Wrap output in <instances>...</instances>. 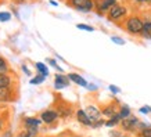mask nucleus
I'll return each instance as SVG.
<instances>
[{"instance_id":"1","label":"nucleus","mask_w":151,"mask_h":137,"mask_svg":"<svg viewBox=\"0 0 151 137\" xmlns=\"http://www.w3.org/2000/svg\"><path fill=\"white\" fill-rule=\"evenodd\" d=\"M143 21L140 17L137 15H130L126 18L125 21V29H126V32H129L130 35H142V31H143Z\"/></svg>"},{"instance_id":"2","label":"nucleus","mask_w":151,"mask_h":137,"mask_svg":"<svg viewBox=\"0 0 151 137\" xmlns=\"http://www.w3.org/2000/svg\"><path fill=\"white\" fill-rule=\"evenodd\" d=\"M128 15V9L125 6H121V4H115L114 7H111L107 17L110 21H114V22H119L121 19H124L125 17Z\"/></svg>"},{"instance_id":"3","label":"nucleus","mask_w":151,"mask_h":137,"mask_svg":"<svg viewBox=\"0 0 151 137\" xmlns=\"http://www.w3.org/2000/svg\"><path fill=\"white\" fill-rule=\"evenodd\" d=\"M71 4L73 9L79 10V11H85V13L93 10V7H94L93 0H71Z\"/></svg>"},{"instance_id":"4","label":"nucleus","mask_w":151,"mask_h":137,"mask_svg":"<svg viewBox=\"0 0 151 137\" xmlns=\"http://www.w3.org/2000/svg\"><path fill=\"white\" fill-rule=\"evenodd\" d=\"M137 125H139V119L136 118V116H133V115H130L129 118L121 121V126H122V129H124V130H128V132L134 130V129L137 128Z\"/></svg>"},{"instance_id":"5","label":"nucleus","mask_w":151,"mask_h":137,"mask_svg":"<svg viewBox=\"0 0 151 137\" xmlns=\"http://www.w3.org/2000/svg\"><path fill=\"white\" fill-rule=\"evenodd\" d=\"M115 4H116V0H99L94 6L97 7L99 14H100V15H103V13H105V11H110V9H111V7H114Z\"/></svg>"},{"instance_id":"6","label":"nucleus","mask_w":151,"mask_h":137,"mask_svg":"<svg viewBox=\"0 0 151 137\" xmlns=\"http://www.w3.org/2000/svg\"><path fill=\"white\" fill-rule=\"evenodd\" d=\"M86 114H87V116L90 118V121H92L93 123L94 122H97V121H100L101 119V111L97 108V107H94V105H89V107H86Z\"/></svg>"},{"instance_id":"7","label":"nucleus","mask_w":151,"mask_h":137,"mask_svg":"<svg viewBox=\"0 0 151 137\" xmlns=\"http://www.w3.org/2000/svg\"><path fill=\"white\" fill-rule=\"evenodd\" d=\"M42 121L45 122V123H53L55 119L60 116V114L57 111H53V110H47V111H43L42 112Z\"/></svg>"},{"instance_id":"8","label":"nucleus","mask_w":151,"mask_h":137,"mask_svg":"<svg viewBox=\"0 0 151 137\" xmlns=\"http://www.w3.org/2000/svg\"><path fill=\"white\" fill-rule=\"evenodd\" d=\"M68 85H69L68 76H65V75H63V73H57V75H55L54 87L57 89V90H60V89H64V87H67Z\"/></svg>"},{"instance_id":"9","label":"nucleus","mask_w":151,"mask_h":137,"mask_svg":"<svg viewBox=\"0 0 151 137\" xmlns=\"http://www.w3.org/2000/svg\"><path fill=\"white\" fill-rule=\"evenodd\" d=\"M76 119H78L79 123L85 125V126H92V125H93V122L90 121V118L87 116L86 111H83V110H78V111H76Z\"/></svg>"},{"instance_id":"10","label":"nucleus","mask_w":151,"mask_h":137,"mask_svg":"<svg viewBox=\"0 0 151 137\" xmlns=\"http://www.w3.org/2000/svg\"><path fill=\"white\" fill-rule=\"evenodd\" d=\"M68 79L69 80H72L73 83H76V85H79V86H83V87H87V80L83 76H81L79 73H75V72H71L68 73Z\"/></svg>"},{"instance_id":"11","label":"nucleus","mask_w":151,"mask_h":137,"mask_svg":"<svg viewBox=\"0 0 151 137\" xmlns=\"http://www.w3.org/2000/svg\"><path fill=\"white\" fill-rule=\"evenodd\" d=\"M142 36L144 37V39H150L151 40V19H146V21H144Z\"/></svg>"},{"instance_id":"12","label":"nucleus","mask_w":151,"mask_h":137,"mask_svg":"<svg viewBox=\"0 0 151 137\" xmlns=\"http://www.w3.org/2000/svg\"><path fill=\"white\" fill-rule=\"evenodd\" d=\"M101 114L104 115V116H107V118H112L114 115L118 114V111L115 110L114 105H108V107H104V108H103Z\"/></svg>"},{"instance_id":"13","label":"nucleus","mask_w":151,"mask_h":137,"mask_svg":"<svg viewBox=\"0 0 151 137\" xmlns=\"http://www.w3.org/2000/svg\"><path fill=\"white\" fill-rule=\"evenodd\" d=\"M118 115H119V118H121V119L129 118V116L132 115V112H130V108H129L128 105H122V107H121V110L118 111Z\"/></svg>"},{"instance_id":"14","label":"nucleus","mask_w":151,"mask_h":137,"mask_svg":"<svg viewBox=\"0 0 151 137\" xmlns=\"http://www.w3.org/2000/svg\"><path fill=\"white\" fill-rule=\"evenodd\" d=\"M25 125H27V128H37L39 125H40V119H37V118H25Z\"/></svg>"},{"instance_id":"15","label":"nucleus","mask_w":151,"mask_h":137,"mask_svg":"<svg viewBox=\"0 0 151 137\" xmlns=\"http://www.w3.org/2000/svg\"><path fill=\"white\" fill-rule=\"evenodd\" d=\"M121 121H122V119L119 118V115L116 114V115H114L112 118H110L107 122H105V126H108V128H114V126H116L118 123H121Z\"/></svg>"},{"instance_id":"16","label":"nucleus","mask_w":151,"mask_h":137,"mask_svg":"<svg viewBox=\"0 0 151 137\" xmlns=\"http://www.w3.org/2000/svg\"><path fill=\"white\" fill-rule=\"evenodd\" d=\"M10 90L9 87H0V101H7L10 100Z\"/></svg>"},{"instance_id":"17","label":"nucleus","mask_w":151,"mask_h":137,"mask_svg":"<svg viewBox=\"0 0 151 137\" xmlns=\"http://www.w3.org/2000/svg\"><path fill=\"white\" fill-rule=\"evenodd\" d=\"M7 72H9V64L4 58L0 57V75H6Z\"/></svg>"},{"instance_id":"18","label":"nucleus","mask_w":151,"mask_h":137,"mask_svg":"<svg viewBox=\"0 0 151 137\" xmlns=\"http://www.w3.org/2000/svg\"><path fill=\"white\" fill-rule=\"evenodd\" d=\"M36 68H37V71H39L40 75L49 76V69H47V67L43 64V62H36Z\"/></svg>"},{"instance_id":"19","label":"nucleus","mask_w":151,"mask_h":137,"mask_svg":"<svg viewBox=\"0 0 151 137\" xmlns=\"http://www.w3.org/2000/svg\"><path fill=\"white\" fill-rule=\"evenodd\" d=\"M11 83V79L7 75H0V87H9Z\"/></svg>"},{"instance_id":"20","label":"nucleus","mask_w":151,"mask_h":137,"mask_svg":"<svg viewBox=\"0 0 151 137\" xmlns=\"http://www.w3.org/2000/svg\"><path fill=\"white\" fill-rule=\"evenodd\" d=\"M45 79H46V76H45V75H37V76H35V78L31 80V85H40Z\"/></svg>"},{"instance_id":"21","label":"nucleus","mask_w":151,"mask_h":137,"mask_svg":"<svg viewBox=\"0 0 151 137\" xmlns=\"http://www.w3.org/2000/svg\"><path fill=\"white\" fill-rule=\"evenodd\" d=\"M76 28H78V29H82V31H87V32H93V31H94V28L89 27V25H86V24H78Z\"/></svg>"},{"instance_id":"22","label":"nucleus","mask_w":151,"mask_h":137,"mask_svg":"<svg viewBox=\"0 0 151 137\" xmlns=\"http://www.w3.org/2000/svg\"><path fill=\"white\" fill-rule=\"evenodd\" d=\"M111 42H114L115 44H119V46H124L126 43L122 37H119V36H111Z\"/></svg>"},{"instance_id":"23","label":"nucleus","mask_w":151,"mask_h":137,"mask_svg":"<svg viewBox=\"0 0 151 137\" xmlns=\"http://www.w3.org/2000/svg\"><path fill=\"white\" fill-rule=\"evenodd\" d=\"M11 19V14L10 13H0V21L1 22H7Z\"/></svg>"},{"instance_id":"24","label":"nucleus","mask_w":151,"mask_h":137,"mask_svg":"<svg viewBox=\"0 0 151 137\" xmlns=\"http://www.w3.org/2000/svg\"><path fill=\"white\" fill-rule=\"evenodd\" d=\"M57 112H58L61 116H65V118H67V116L71 115V108H61V110H58Z\"/></svg>"},{"instance_id":"25","label":"nucleus","mask_w":151,"mask_h":137,"mask_svg":"<svg viewBox=\"0 0 151 137\" xmlns=\"http://www.w3.org/2000/svg\"><path fill=\"white\" fill-rule=\"evenodd\" d=\"M140 136H142V137H151V126H148L147 129L142 130V133H140Z\"/></svg>"},{"instance_id":"26","label":"nucleus","mask_w":151,"mask_h":137,"mask_svg":"<svg viewBox=\"0 0 151 137\" xmlns=\"http://www.w3.org/2000/svg\"><path fill=\"white\" fill-rule=\"evenodd\" d=\"M49 64H50L51 67H54V68L57 69V71H58V72H63V71H64V69L61 68V67H58V65H57V62H55L54 60H49Z\"/></svg>"},{"instance_id":"27","label":"nucleus","mask_w":151,"mask_h":137,"mask_svg":"<svg viewBox=\"0 0 151 137\" xmlns=\"http://www.w3.org/2000/svg\"><path fill=\"white\" fill-rule=\"evenodd\" d=\"M110 90H111V93H114V94H118L119 91H121V89H119L118 86H115V85H110Z\"/></svg>"},{"instance_id":"28","label":"nucleus","mask_w":151,"mask_h":137,"mask_svg":"<svg viewBox=\"0 0 151 137\" xmlns=\"http://www.w3.org/2000/svg\"><path fill=\"white\" fill-rule=\"evenodd\" d=\"M101 125H105V122L103 121V119H100V121H97V122H94V123H93L92 126H93V128H100Z\"/></svg>"},{"instance_id":"29","label":"nucleus","mask_w":151,"mask_h":137,"mask_svg":"<svg viewBox=\"0 0 151 137\" xmlns=\"http://www.w3.org/2000/svg\"><path fill=\"white\" fill-rule=\"evenodd\" d=\"M140 112H142V114H148V112H150V110H148V107H142V108H140Z\"/></svg>"},{"instance_id":"30","label":"nucleus","mask_w":151,"mask_h":137,"mask_svg":"<svg viewBox=\"0 0 151 137\" xmlns=\"http://www.w3.org/2000/svg\"><path fill=\"white\" fill-rule=\"evenodd\" d=\"M19 137H33V136L29 132H24V133H21V134H19Z\"/></svg>"},{"instance_id":"31","label":"nucleus","mask_w":151,"mask_h":137,"mask_svg":"<svg viewBox=\"0 0 151 137\" xmlns=\"http://www.w3.org/2000/svg\"><path fill=\"white\" fill-rule=\"evenodd\" d=\"M87 89L89 90H97V86L96 85H87Z\"/></svg>"},{"instance_id":"32","label":"nucleus","mask_w":151,"mask_h":137,"mask_svg":"<svg viewBox=\"0 0 151 137\" xmlns=\"http://www.w3.org/2000/svg\"><path fill=\"white\" fill-rule=\"evenodd\" d=\"M137 3H150V0H136Z\"/></svg>"},{"instance_id":"33","label":"nucleus","mask_w":151,"mask_h":137,"mask_svg":"<svg viewBox=\"0 0 151 137\" xmlns=\"http://www.w3.org/2000/svg\"><path fill=\"white\" fill-rule=\"evenodd\" d=\"M50 3H51L53 6H57V4H58V3H57V1H54V0H50Z\"/></svg>"},{"instance_id":"34","label":"nucleus","mask_w":151,"mask_h":137,"mask_svg":"<svg viewBox=\"0 0 151 137\" xmlns=\"http://www.w3.org/2000/svg\"><path fill=\"white\" fill-rule=\"evenodd\" d=\"M148 110H150V112H151V107H148Z\"/></svg>"},{"instance_id":"35","label":"nucleus","mask_w":151,"mask_h":137,"mask_svg":"<svg viewBox=\"0 0 151 137\" xmlns=\"http://www.w3.org/2000/svg\"><path fill=\"white\" fill-rule=\"evenodd\" d=\"M121 137H128V136H121Z\"/></svg>"},{"instance_id":"36","label":"nucleus","mask_w":151,"mask_h":137,"mask_svg":"<svg viewBox=\"0 0 151 137\" xmlns=\"http://www.w3.org/2000/svg\"><path fill=\"white\" fill-rule=\"evenodd\" d=\"M150 4H151V0H150Z\"/></svg>"},{"instance_id":"37","label":"nucleus","mask_w":151,"mask_h":137,"mask_svg":"<svg viewBox=\"0 0 151 137\" xmlns=\"http://www.w3.org/2000/svg\"><path fill=\"white\" fill-rule=\"evenodd\" d=\"M73 137H78V136H73Z\"/></svg>"}]
</instances>
